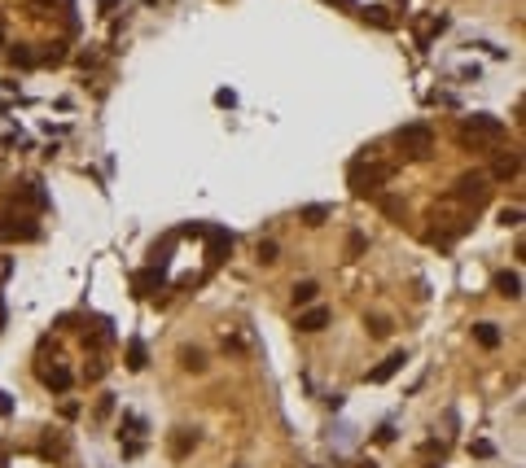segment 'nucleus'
<instances>
[{"label":"nucleus","mask_w":526,"mask_h":468,"mask_svg":"<svg viewBox=\"0 0 526 468\" xmlns=\"http://www.w3.org/2000/svg\"><path fill=\"white\" fill-rule=\"evenodd\" d=\"M394 175V166L390 162H373V158H360V162H351V171H346V179H351V193L355 197H377L381 193V184Z\"/></svg>","instance_id":"nucleus-1"},{"label":"nucleus","mask_w":526,"mask_h":468,"mask_svg":"<svg viewBox=\"0 0 526 468\" xmlns=\"http://www.w3.org/2000/svg\"><path fill=\"white\" fill-rule=\"evenodd\" d=\"M448 197L456 201V206H465L470 214H478L487 201H492V175H487V171H465Z\"/></svg>","instance_id":"nucleus-2"},{"label":"nucleus","mask_w":526,"mask_h":468,"mask_svg":"<svg viewBox=\"0 0 526 468\" xmlns=\"http://www.w3.org/2000/svg\"><path fill=\"white\" fill-rule=\"evenodd\" d=\"M500 140H505V123L500 118H492V114L465 118V131H461L465 149H500Z\"/></svg>","instance_id":"nucleus-3"},{"label":"nucleus","mask_w":526,"mask_h":468,"mask_svg":"<svg viewBox=\"0 0 526 468\" xmlns=\"http://www.w3.org/2000/svg\"><path fill=\"white\" fill-rule=\"evenodd\" d=\"M394 145H399L403 158L425 162L430 153H434V131H430L425 123H408V127H399V131H394Z\"/></svg>","instance_id":"nucleus-4"},{"label":"nucleus","mask_w":526,"mask_h":468,"mask_svg":"<svg viewBox=\"0 0 526 468\" xmlns=\"http://www.w3.org/2000/svg\"><path fill=\"white\" fill-rule=\"evenodd\" d=\"M40 236V227H35L31 214H0V241H35Z\"/></svg>","instance_id":"nucleus-5"},{"label":"nucleus","mask_w":526,"mask_h":468,"mask_svg":"<svg viewBox=\"0 0 526 468\" xmlns=\"http://www.w3.org/2000/svg\"><path fill=\"white\" fill-rule=\"evenodd\" d=\"M229 254H233V232H224V227H207V263H211V267H220Z\"/></svg>","instance_id":"nucleus-6"},{"label":"nucleus","mask_w":526,"mask_h":468,"mask_svg":"<svg viewBox=\"0 0 526 468\" xmlns=\"http://www.w3.org/2000/svg\"><path fill=\"white\" fill-rule=\"evenodd\" d=\"M403 364H408V355H403V350H394L390 359H381V364H377L373 372H368L364 381H368V386H381V381H390V377H394V372H399Z\"/></svg>","instance_id":"nucleus-7"},{"label":"nucleus","mask_w":526,"mask_h":468,"mask_svg":"<svg viewBox=\"0 0 526 468\" xmlns=\"http://www.w3.org/2000/svg\"><path fill=\"white\" fill-rule=\"evenodd\" d=\"M492 175H496V179H518V175H522V153H518V149H509V153L500 149V158H496V166H492Z\"/></svg>","instance_id":"nucleus-8"},{"label":"nucleus","mask_w":526,"mask_h":468,"mask_svg":"<svg viewBox=\"0 0 526 468\" xmlns=\"http://www.w3.org/2000/svg\"><path fill=\"white\" fill-rule=\"evenodd\" d=\"M132 289H136V298H149L154 289H162V267H145L132 276Z\"/></svg>","instance_id":"nucleus-9"},{"label":"nucleus","mask_w":526,"mask_h":468,"mask_svg":"<svg viewBox=\"0 0 526 468\" xmlns=\"http://www.w3.org/2000/svg\"><path fill=\"white\" fill-rule=\"evenodd\" d=\"M320 328H329V307H307L298 315V333H320Z\"/></svg>","instance_id":"nucleus-10"},{"label":"nucleus","mask_w":526,"mask_h":468,"mask_svg":"<svg viewBox=\"0 0 526 468\" xmlns=\"http://www.w3.org/2000/svg\"><path fill=\"white\" fill-rule=\"evenodd\" d=\"M496 293L509 298V302H518V298H522V276L518 271H500L496 276Z\"/></svg>","instance_id":"nucleus-11"},{"label":"nucleus","mask_w":526,"mask_h":468,"mask_svg":"<svg viewBox=\"0 0 526 468\" xmlns=\"http://www.w3.org/2000/svg\"><path fill=\"white\" fill-rule=\"evenodd\" d=\"M193 447H198V434H193V429H176V434H171V460H185Z\"/></svg>","instance_id":"nucleus-12"},{"label":"nucleus","mask_w":526,"mask_h":468,"mask_svg":"<svg viewBox=\"0 0 526 468\" xmlns=\"http://www.w3.org/2000/svg\"><path fill=\"white\" fill-rule=\"evenodd\" d=\"M145 368H149V350L140 337H132L127 342V372H145Z\"/></svg>","instance_id":"nucleus-13"},{"label":"nucleus","mask_w":526,"mask_h":468,"mask_svg":"<svg viewBox=\"0 0 526 468\" xmlns=\"http://www.w3.org/2000/svg\"><path fill=\"white\" fill-rule=\"evenodd\" d=\"M329 214H333V206H325V201H312V206L298 210V219H303L307 227H320V223H329Z\"/></svg>","instance_id":"nucleus-14"},{"label":"nucleus","mask_w":526,"mask_h":468,"mask_svg":"<svg viewBox=\"0 0 526 468\" xmlns=\"http://www.w3.org/2000/svg\"><path fill=\"white\" fill-rule=\"evenodd\" d=\"M70 381H75V377H70V368H62V364L44 372V386H49V390H57V394H66V390H70Z\"/></svg>","instance_id":"nucleus-15"},{"label":"nucleus","mask_w":526,"mask_h":468,"mask_svg":"<svg viewBox=\"0 0 526 468\" xmlns=\"http://www.w3.org/2000/svg\"><path fill=\"white\" fill-rule=\"evenodd\" d=\"M439 31H448V18H443V14H434V18H421V22H417V35H421V44H430Z\"/></svg>","instance_id":"nucleus-16"},{"label":"nucleus","mask_w":526,"mask_h":468,"mask_svg":"<svg viewBox=\"0 0 526 468\" xmlns=\"http://www.w3.org/2000/svg\"><path fill=\"white\" fill-rule=\"evenodd\" d=\"M474 342L483 346V350H496V346H500V328H496V324H474Z\"/></svg>","instance_id":"nucleus-17"},{"label":"nucleus","mask_w":526,"mask_h":468,"mask_svg":"<svg viewBox=\"0 0 526 468\" xmlns=\"http://www.w3.org/2000/svg\"><path fill=\"white\" fill-rule=\"evenodd\" d=\"M9 62H14L18 70H31V66H40V53H35L31 44H18V49L9 53Z\"/></svg>","instance_id":"nucleus-18"},{"label":"nucleus","mask_w":526,"mask_h":468,"mask_svg":"<svg viewBox=\"0 0 526 468\" xmlns=\"http://www.w3.org/2000/svg\"><path fill=\"white\" fill-rule=\"evenodd\" d=\"M180 368L185 372H207V355H202L198 346H185V350H180Z\"/></svg>","instance_id":"nucleus-19"},{"label":"nucleus","mask_w":526,"mask_h":468,"mask_svg":"<svg viewBox=\"0 0 526 468\" xmlns=\"http://www.w3.org/2000/svg\"><path fill=\"white\" fill-rule=\"evenodd\" d=\"M316 298H320V285H316V280H298V285H294V302H298V307H312Z\"/></svg>","instance_id":"nucleus-20"},{"label":"nucleus","mask_w":526,"mask_h":468,"mask_svg":"<svg viewBox=\"0 0 526 468\" xmlns=\"http://www.w3.org/2000/svg\"><path fill=\"white\" fill-rule=\"evenodd\" d=\"M364 22H373V27H381V31H390V27H394V18H390V9H386V5H368V9H364Z\"/></svg>","instance_id":"nucleus-21"},{"label":"nucleus","mask_w":526,"mask_h":468,"mask_svg":"<svg viewBox=\"0 0 526 468\" xmlns=\"http://www.w3.org/2000/svg\"><path fill=\"white\" fill-rule=\"evenodd\" d=\"M66 57H70V53H66V44H62V40H57V44H49V49H44V53H40V62H44V66H62V62H66Z\"/></svg>","instance_id":"nucleus-22"},{"label":"nucleus","mask_w":526,"mask_h":468,"mask_svg":"<svg viewBox=\"0 0 526 468\" xmlns=\"http://www.w3.org/2000/svg\"><path fill=\"white\" fill-rule=\"evenodd\" d=\"M364 328L373 333V337H390V320L386 315H364Z\"/></svg>","instance_id":"nucleus-23"},{"label":"nucleus","mask_w":526,"mask_h":468,"mask_svg":"<svg viewBox=\"0 0 526 468\" xmlns=\"http://www.w3.org/2000/svg\"><path fill=\"white\" fill-rule=\"evenodd\" d=\"M377 201H381V210H386L390 219H403V206H399V197H390V193H377Z\"/></svg>","instance_id":"nucleus-24"},{"label":"nucleus","mask_w":526,"mask_h":468,"mask_svg":"<svg viewBox=\"0 0 526 468\" xmlns=\"http://www.w3.org/2000/svg\"><path fill=\"white\" fill-rule=\"evenodd\" d=\"M364 254V232H351L346 236V258H360Z\"/></svg>","instance_id":"nucleus-25"},{"label":"nucleus","mask_w":526,"mask_h":468,"mask_svg":"<svg viewBox=\"0 0 526 468\" xmlns=\"http://www.w3.org/2000/svg\"><path fill=\"white\" fill-rule=\"evenodd\" d=\"M101 377H105V359L97 355V359H92L88 368H83V381H101Z\"/></svg>","instance_id":"nucleus-26"},{"label":"nucleus","mask_w":526,"mask_h":468,"mask_svg":"<svg viewBox=\"0 0 526 468\" xmlns=\"http://www.w3.org/2000/svg\"><path fill=\"white\" fill-rule=\"evenodd\" d=\"M277 254H281L277 241H259V263H277Z\"/></svg>","instance_id":"nucleus-27"},{"label":"nucleus","mask_w":526,"mask_h":468,"mask_svg":"<svg viewBox=\"0 0 526 468\" xmlns=\"http://www.w3.org/2000/svg\"><path fill=\"white\" fill-rule=\"evenodd\" d=\"M500 223H505V227L522 223V206H505V210H500Z\"/></svg>","instance_id":"nucleus-28"},{"label":"nucleus","mask_w":526,"mask_h":468,"mask_svg":"<svg viewBox=\"0 0 526 468\" xmlns=\"http://www.w3.org/2000/svg\"><path fill=\"white\" fill-rule=\"evenodd\" d=\"M215 105H229V110H233V105H237V92H229V88H220V92H215Z\"/></svg>","instance_id":"nucleus-29"},{"label":"nucleus","mask_w":526,"mask_h":468,"mask_svg":"<svg viewBox=\"0 0 526 468\" xmlns=\"http://www.w3.org/2000/svg\"><path fill=\"white\" fill-rule=\"evenodd\" d=\"M176 236H207V223H185Z\"/></svg>","instance_id":"nucleus-30"},{"label":"nucleus","mask_w":526,"mask_h":468,"mask_svg":"<svg viewBox=\"0 0 526 468\" xmlns=\"http://www.w3.org/2000/svg\"><path fill=\"white\" fill-rule=\"evenodd\" d=\"M114 412V394H101V403H97V416H110Z\"/></svg>","instance_id":"nucleus-31"},{"label":"nucleus","mask_w":526,"mask_h":468,"mask_svg":"<svg viewBox=\"0 0 526 468\" xmlns=\"http://www.w3.org/2000/svg\"><path fill=\"white\" fill-rule=\"evenodd\" d=\"M140 451H145V442H136V438L123 442V455H127V460H132V455H140Z\"/></svg>","instance_id":"nucleus-32"},{"label":"nucleus","mask_w":526,"mask_h":468,"mask_svg":"<svg viewBox=\"0 0 526 468\" xmlns=\"http://www.w3.org/2000/svg\"><path fill=\"white\" fill-rule=\"evenodd\" d=\"M0 416H14V399H9L5 390H0Z\"/></svg>","instance_id":"nucleus-33"},{"label":"nucleus","mask_w":526,"mask_h":468,"mask_svg":"<svg viewBox=\"0 0 526 468\" xmlns=\"http://www.w3.org/2000/svg\"><path fill=\"white\" fill-rule=\"evenodd\" d=\"M0 49H9V44H5V18H0Z\"/></svg>","instance_id":"nucleus-34"},{"label":"nucleus","mask_w":526,"mask_h":468,"mask_svg":"<svg viewBox=\"0 0 526 468\" xmlns=\"http://www.w3.org/2000/svg\"><path fill=\"white\" fill-rule=\"evenodd\" d=\"M0 328H5V302H0Z\"/></svg>","instance_id":"nucleus-35"},{"label":"nucleus","mask_w":526,"mask_h":468,"mask_svg":"<svg viewBox=\"0 0 526 468\" xmlns=\"http://www.w3.org/2000/svg\"><path fill=\"white\" fill-rule=\"evenodd\" d=\"M35 5H53V0H35Z\"/></svg>","instance_id":"nucleus-36"},{"label":"nucleus","mask_w":526,"mask_h":468,"mask_svg":"<svg viewBox=\"0 0 526 468\" xmlns=\"http://www.w3.org/2000/svg\"><path fill=\"white\" fill-rule=\"evenodd\" d=\"M364 468H377V464H364Z\"/></svg>","instance_id":"nucleus-37"}]
</instances>
